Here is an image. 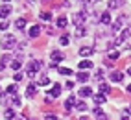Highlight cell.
Instances as JSON below:
<instances>
[{
  "label": "cell",
  "mask_w": 131,
  "mask_h": 120,
  "mask_svg": "<svg viewBox=\"0 0 131 120\" xmlns=\"http://www.w3.org/2000/svg\"><path fill=\"white\" fill-rule=\"evenodd\" d=\"M15 45H17L15 35H11V33L4 35V39H2V46H4V50H13V48H15Z\"/></svg>",
  "instance_id": "1"
},
{
  "label": "cell",
  "mask_w": 131,
  "mask_h": 120,
  "mask_svg": "<svg viewBox=\"0 0 131 120\" xmlns=\"http://www.w3.org/2000/svg\"><path fill=\"white\" fill-rule=\"evenodd\" d=\"M39 68H41V61H31L30 67H28V76H30V78H33L35 72H39Z\"/></svg>",
  "instance_id": "2"
},
{
  "label": "cell",
  "mask_w": 131,
  "mask_h": 120,
  "mask_svg": "<svg viewBox=\"0 0 131 120\" xmlns=\"http://www.w3.org/2000/svg\"><path fill=\"white\" fill-rule=\"evenodd\" d=\"M74 22H76V26L80 28V26H83V22H85V11H80V13H74Z\"/></svg>",
  "instance_id": "3"
},
{
  "label": "cell",
  "mask_w": 131,
  "mask_h": 120,
  "mask_svg": "<svg viewBox=\"0 0 131 120\" xmlns=\"http://www.w3.org/2000/svg\"><path fill=\"white\" fill-rule=\"evenodd\" d=\"M48 94H50V98H52V100H54V98H57L59 94H61V85H57V83H56L54 87H52V91H50Z\"/></svg>",
  "instance_id": "4"
},
{
  "label": "cell",
  "mask_w": 131,
  "mask_h": 120,
  "mask_svg": "<svg viewBox=\"0 0 131 120\" xmlns=\"http://www.w3.org/2000/svg\"><path fill=\"white\" fill-rule=\"evenodd\" d=\"M26 94H28L30 98H33V96L37 94V85H35V83H30L28 89H26Z\"/></svg>",
  "instance_id": "5"
},
{
  "label": "cell",
  "mask_w": 131,
  "mask_h": 120,
  "mask_svg": "<svg viewBox=\"0 0 131 120\" xmlns=\"http://www.w3.org/2000/svg\"><path fill=\"white\" fill-rule=\"evenodd\" d=\"M92 52H94V50H92L91 46H83V48L80 50V56H81V57H91Z\"/></svg>",
  "instance_id": "6"
},
{
  "label": "cell",
  "mask_w": 131,
  "mask_h": 120,
  "mask_svg": "<svg viewBox=\"0 0 131 120\" xmlns=\"http://www.w3.org/2000/svg\"><path fill=\"white\" fill-rule=\"evenodd\" d=\"M74 104H76V96H68L67 102H65V109H67V111H70Z\"/></svg>",
  "instance_id": "7"
},
{
  "label": "cell",
  "mask_w": 131,
  "mask_h": 120,
  "mask_svg": "<svg viewBox=\"0 0 131 120\" xmlns=\"http://www.w3.org/2000/svg\"><path fill=\"white\" fill-rule=\"evenodd\" d=\"M9 13H11V7L9 6H2V7H0V19H6Z\"/></svg>",
  "instance_id": "8"
},
{
  "label": "cell",
  "mask_w": 131,
  "mask_h": 120,
  "mask_svg": "<svg viewBox=\"0 0 131 120\" xmlns=\"http://www.w3.org/2000/svg\"><path fill=\"white\" fill-rule=\"evenodd\" d=\"M52 59H54V61H61V59H65V54L59 52V50H54V52H52Z\"/></svg>",
  "instance_id": "9"
},
{
  "label": "cell",
  "mask_w": 131,
  "mask_h": 120,
  "mask_svg": "<svg viewBox=\"0 0 131 120\" xmlns=\"http://www.w3.org/2000/svg\"><path fill=\"white\" fill-rule=\"evenodd\" d=\"M122 4H124V0H109V7L111 9H118Z\"/></svg>",
  "instance_id": "10"
},
{
  "label": "cell",
  "mask_w": 131,
  "mask_h": 120,
  "mask_svg": "<svg viewBox=\"0 0 131 120\" xmlns=\"http://www.w3.org/2000/svg\"><path fill=\"white\" fill-rule=\"evenodd\" d=\"M39 33H41V26H31L30 31H28V35H30V37H37Z\"/></svg>",
  "instance_id": "11"
},
{
  "label": "cell",
  "mask_w": 131,
  "mask_h": 120,
  "mask_svg": "<svg viewBox=\"0 0 131 120\" xmlns=\"http://www.w3.org/2000/svg\"><path fill=\"white\" fill-rule=\"evenodd\" d=\"M94 115L98 116V120H107V116H105V113L100 109V107H94Z\"/></svg>",
  "instance_id": "12"
},
{
  "label": "cell",
  "mask_w": 131,
  "mask_h": 120,
  "mask_svg": "<svg viewBox=\"0 0 131 120\" xmlns=\"http://www.w3.org/2000/svg\"><path fill=\"white\" fill-rule=\"evenodd\" d=\"M78 80H80L81 83L89 81V74H87V72H83V70H80V72H78Z\"/></svg>",
  "instance_id": "13"
},
{
  "label": "cell",
  "mask_w": 131,
  "mask_h": 120,
  "mask_svg": "<svg viewBox=\"0 0 131 120\" xmlns=\"http://www.w3.org/2000/svg\"><path fill=\"white\" fill-rule=\"evenodd\" d=\"M122 78H124V74H122V72H113V74H111V80L115 81V83L122 81Z\"/></svg>",
  "instance_id": "14"
},
{
  "label": "cell",
  "mask_w": 131,
  "mask_h": 120,
  "mask_svg": "<svg viewBox=\"0 0 131 120\" xmlns=\"http://www.w3.org/2000/svg\"><path fill=\"white\" fill-rule=\"evenodd\" d=\"M92 67V63L89 61V59H83V61H80V68L81 70H87V68H91Z\"/></svg>",
  "instance_id": "15"
},
{
  "label": "cell",
  "mask_w": 131,
  "mask_h": 120,
  "mask_svg": "<svg viewBox=\"0 0 131 120\" xmlns=\"http://www.w3.org/2000/svg\"><path fill=\"white\" fill-rule=\"evenodd\" d=\"M102 22H103V24H109V22H111V13H109V11H103V13H102Z\"/></svg>",
  "instance_id": "16"
},
{
  "label": "cell",
  "mask_w": 131,
  "mask_h": 120,
  "mask_svg": "<svg viewBox=\"0 0 131 120\" xmlns=\"http://www.w3.org/2000/svg\"><path fill=\"white\" fill-rule=\"evenodd\" d=\"M9 61H11V57H9V56H2V57H0V67L6 68V65L9 63Z\"/></svg>",
  "instance_id": "17"
},
{
  "label": "cell",
  "mask_w": 131,
  "mask_h": 120,
  "mask_svg": "<svg viewBox=\"0 0 131 120\" xmlns=\"http://www.w3.org/2000/svg\"><path fill=\"white\" fill-rule=\"evenodd\" d=\"M105 96H103V94H96V96H94V102H96V104H105Z\"/></svg>",
  "instance_id": "18"
},
{
  "label": "cell",
  "mask_w": 131,
  "mask_h": 120,
  "mask_svg": "<svg viewBox=\"0 0 131 120\" xmlns=\"http://www.w3.org/2000/svg\"><path fill=\"white\" fill-rule=\"evenodd\" d=\"M15 26L19 28V30H24V28H26V20H24V19H17V22H15Z\"/></svg>",
  "instance_id": "19"
},
{
  "label": "cell",
  "mask_w": 131,
  "mask_h": 120,
  "mask_svg": "<svg viewBox=\"0 0 131 120\" xmlns=\"http://www.w3.org/2000/svg\"><path fill=\"white\" fill-rule=\"evenodd\" d=\"M91 94H92V91H91L89 87H83V89L80 91V96H83V98H85V96H91Z\"/></svg>",
  "instance_id": "20"
},
{
  "label": "cell",
  "mask_w": 131,
  "mask_h": 120,
  "mask_svg": "<svg viewBox=\"0 0 131 120\" xmlns=\"http://www.w3.org/2000/svg\"><path fill=\"white\" fill-rule=\"evenodd\" d=\"M4 116H6L7 120H13V118H15V111H13V109H6Z\"/></svg>",
  "instance_id": "21"
},
{
  "label": "cell",
  "mask_w": 131,
  "mask_h": 120,
  "mask_svg": "<svg viewBox=\"0 0 131 120\" xmlns=\"http://www.w3.org/2000/svg\"><path fill=\"white\" fill-rule=\"evenodd\" d=\"M67 24H68V20L65 19V17H61V19H57V26H59V28H67Z\"/></svg>",
  "instance_id": "22"
},
{
  "label": "cell",
  "mask_w": 131,
  "mask_h": 120,
  "mask_svg": "<svg viewBox=\"0 0 131 120\" xmlns=\"http://www.w3.org/2000/svg\"><path fill=\"white\" fill-rule=\"evenodd\" d=\"M41 19H42V20H46V22H50V20H52V13L42 11V13H41Z\"/></svg>",
  "instance_id": "23"
},
{
  "label": "cell",
  "mask_w": 131,
  "mask_h": 120,
  "mask_svg": "<svg viewBox=\"0 0 131 120\" xmlns=\"http://www.w3.org/2000/svg\"><path fill=\"white\" fill-rule=\"evenodd\" d=\"M120 37H122V39H127V37H131V30H129V28L122 30V31H120Z\"/></svg>",
  "instance_id": "24"
},
{
  "label": "cell",
  "mask_w": 131,
  "mask_h": 120,
  "mask_svg": "<svg viewBox=\"0 0 131 120\" xmlns=\"http://www.w3.org/2000/svg\"><path fill=\"white\" fill-rule=\"evenodd\" d=\"M100 92H103V94H107V92H111V87H109L107 83H102V85H100Z\"/></svg>",
  "instance_id": "25"
},
{
  "label": "cell",
  "mask_w": 131,
  "mask_h": 120,
  "mask_svg": "<svg viewBox=\"0 0 131 120\" xmlns=\"http://www.w3.org/2000/svg\"><path fill=\"white\" fill-rule=\"evenodd\" d=\"M57 70H59V74H63V76H70V74H72V70H70V68H65V67L57 68Z\"/></svg>",
  "instance_id": "26"
},
{
  "label": "cell",
  "mask_w": 131,
  "mask_h": 120,
  "mask_svg": "<svg viewBox=\"0 0 131 120\" xmlns=\"http://www.w3.org/2000/svg\"><path fill=\"white\" fill-rule=\"evenodd\" d=\"M20 67H22V61H19V59H15V61H11V68H15V70H19Z\"/></svg>",
  "instance_id": "27"
},
{
  "label": "cell",
  "mask_w": 131,
  "mask_h": 120,
  "mask_svg": "<svg viewBox=\"0 0 131 120\" xmlns=\"http://www.w3.org/2000/svg\"><path fill=\"white\" fill-rule=\"evenodd\" d=\"M76 37H78V39H80V37H85V30H83V26H80V28L76 30Z\"/></svg>",
  "instance_id": "28"
},
{
  "label": "cell",
  "mask_w": 131,
  "mask_h": 120,
  "mask_svg": "<svg viewBox=\"0 0 131 120\" xmlns=\"http://www.w3.org/2000/svg\"><path fill=\"white\" fill-rule=\"evenodd\" d=\"M7 28H9V22H7V20H2V22H0V30H2V31H6Z\"/></svg>",
  "instance_id": "29"
},
{
  "label": "cell",
  "mask_w": 131,
  "mask_h": 120,
  "mask_svg": "<svg viewBox=\"0 0 131 120\" xmlns=\"http://www.w3.org/2000/svg\"><path fill=\"white\" fill-rule=\"evenodd\" d=\"M20 104H22L20 96H17V94H13V105H20Z\"/></svg>",
  "instance_id": "30"
},
{
  "label": "cell",
  "mask_w": 131,
  "mask_h": 120,
  "mask_svg": "<svg viewBox=\"0 0 131 120\" xmlns=\"http://www.w3.org/2000/svg\"><path fill=\"white\" fill-rule=\"evenodd\" d=\"M118 57H120V52H118V50H115V52L109 54V59H118Z\"/></svg>",
  "instance_id": "31"
},
{
  "label": "cell",
  "mask_w": 131,
  "mask_h": 120,
  "mask_svg": "<svg viewBox=\"0 0 131 120\" xmlns=\"http://www.w3.org/2000/svg\"><path fill=\"white\" fill-rule=\"evenodd\" d=\"M6 91L9 92V94H15V92H17V85H9V87H7Z\"/></svg>",
  "instance_id": "32"
},
{
  "label": "cell",
  "mask_w": 131,
  "mask_h": 120,
  "mask_svg": "<svg viewBox=\"0 0 131 120\" xmlns=\"http://www.w3.org/2000/svg\"><path fill=\"white\" fill-rule=\"evenodd\" d=\"M48 83H50V80L46 78V76H45V78H41V80H39V85H48Z\"/></svg>",
  "instance_id": "33"
},
{
  "label": "cell",
  "mask_w": 131,
  "mask_h": 120,
  "mask_svg": "<svg viewBox=\"0 0 131 120\" xmlns=\"http://www.w3.org/2000/svg\"><path fill=\"white\" fill-rule=\"evenodd\" d=\"M78 111H87V105L83 104V102H80V104H78Z\"/></svg>",
  "instance_id": "34"
},
{
  "label": "cell",
  "mask_w": 131,
  "mask_h": 120,
  "mask_svg": "<svg viewBox=\"0 0 131 120\" xmlns=\"http://www.w3.org/2000/svg\"><path fill=\"white\" fill-rule=\"evenodd\" d=\"M59 41H61V45H65V46L68 45V37H67V35H63V37H61Z\"/></svg>",
  "instance_id": "35"
},
{
  "label": "cell",
  "mask_w": 131,
  "mask_h": 120,
  "mask_svg": "<svg viewBox=\"0 0 131 120\" xmlns=\"http://www.w3.org/2000/svg\"><path fill=\"white\" fill-rule=\"evenodd\" d=\"M94 76H96V80H102V78H103V72H102V70H96Z\"/></svg>",
  "instance_id": "36"
},
{
  "label": "cell",
  "mask_w": 131,
  "mask_h": 120,
  "mask_svg": "<svg viewBox=\"0 0 131 120\" xmlns=\"http://www.w3.org/2000/svg\"><path fill=\"white\" fill-rule=\"evenodd\" d=\"M13 80H15V81H20V80H22V74H15Z\"/></svg>",
  "instance_id": "37"
},
{
  "label": "cell",
  "mask_w": 131,
  "mask_h": 120,
  "mask_svg": "<svg viewBox=\"0 0 131 120\" xmlns=\"http://www.w3.org/2000/svg\"><path fill=\"white\" fill-rule=\"evenodd\" d=\"M46 120H56V116H54V115H48V116H46Z\"/></svg>",
  "instance_id": "38"
},
{
  "label": "cell",
  "mask_w": 131,
  "mask_h": 120,
  "mask_svg": "<svg viewBox=\"0 0 131 120\" xmlns=\"http://www.w3.org/2000/svg\"><path fill=\"white\" fill-rule=\"evenodd\" d=\"M127 91H129V92H131V85H127Z\"/></svg>",
  "instance_id": "39"
},
{
  "label": "cell",
  "mask_w": 131,
  "mask_h": 120,
  "mask_svg": "<svg viewBox=\"0 0 131 120\" xmlns=\"http://www.w3.org/2000/svg\"><path fill=\"white\" fill-rule=\"evenodd\" d=\"M127 74H129V76H131V68H129V70H127Z\"/></svg>",
  "instance_id": "40"
},
{
  "label": "cell",
  "mask_w": 131,
  "mask_h": 120,
  "mask_svg": "<svg viewBox=\"0 0 131 120\" xmlns=\"http://www.w3.org/2000/svg\"><path fill=\"white\" fill-rule=\"evenodd\" d=\"M129 115H131V107H129Z\"/></svg>",
  "instance_id": "41"
},
{
  "label": "cell",
  "mask_w": 131,
  "mask_h": 120,
  "mask_svg": "<svg viewBox=\"0 0 131 120\" xmlns=\"http://www.w3.org/2000/svg\"><path fill=\"white\" fill-rule=\"evenodd\" d=\"M6 2H7V0H6Z\"/></svg>",
  "instance_id": "42"
}]
</instances>
